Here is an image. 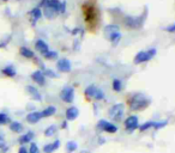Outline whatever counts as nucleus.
I'll return each mask as SVG.
<instances>
[{
  "label": "nucleus",
  "mask_w": 175,
  "mask_h": 153,
  "mask_svg": "<svg viewBox=\"0 0 175 153\" xmlns=\"http://www.w3.org/2000/svg\"><path fill=\"white\" fill-rule=\"evenodd\" d=\"M82 10H83V16H84V21H85V24L89 29H95L99 24V10L97 7L90 2V1H87L83 4L82 6Z\"/></svg>",
  "instance_id": "obj_1"
},
{
  "label": "nucleus",
  "mask_w": 175,
  "mask_h": 153,
  "mask_svg": "<svg viewBox=\"0 0 175 153\" xmlns=\"http://www.w3.org/2000/svg\"><path fill=\"white\" fill-rule=\"evenodd\" d=\"M150 104V99L143 93H132L127 97V105L132 111H142Z\"/></svg>",
  "instance_id": "obj_2"
},
{
  "label": "nucleus",
  "mask_w": 175,
  "mask_h": 153,
  "mask_svg": "<svg viewBox=\"0 0 175 153\" xmlns=\"http://www.w3.org/2000/svg\"><path fill=\"white\" fill-rule=\"evenodd\" d=\"M124 111H125V105L122 103H116L110 107L108 114H109V117L114 122H120L124 117Z\"/></svg>",
  "instance_id": "obj_3"
},
{
  "label": "nucleus",
  "mask_w": 175,
  "mask_h": 153,
  "mask_svg": "<svg viewBox=\"0 0 175 153\" xmlns=\"http://www.w3.org/2000/svg\"><path fill=\"white\" fill-rule=\"evenodd\" d=\"M84 96L88 99H96V100H101L104 98V92L102 88H97L96 85H90L85 88L84 91Z\"/></svg>",
  "instance_id": "obj_4"
},
{
  "label": "nucleus",
  "mask_w": 175,
  "mask_h": 153,
  "mask_svg": "<svg viewBox=\"0 0 175 153\" xmlns=\"http://www.w3.org/2000/svg\"><path fill=\"white\" fill-rule=\"evenodd\" d=\"M156 53H157L156 48H150L148 52H139L134 56V64L136 65H140V64H144L146 61H150L156 55Z\"/></svg>",
  "instance_id": "obj_5"
},
{
  "label": "nucleus",
  "mask_w": 175,
  "mask_h": 153,
  "mask_svg": "<svg viewBox=\"0 0 175 153\" xmlns=\"http://www.w3.org/2000/svg\"><path fill=\"white\" fill-rule=\"evenodd\" d=\"M144 18H145V14H143L142 17H126L124 19V24L125 26L130 29H138L143 25Z\"/></svg>",
  "instance_id": "obj_6"
},
{
  "label": "nucleus",
  "mask_w": 175,
  "mask_h": 153,
  "mask_svg": "<svg viewBox=\"0 0 175 153\" xmlns=\"http://www.w3.org/2000/svg\"><path fill=\"white\" fill-rule=\"evenodd\" d=\"M97 128L100 131L108 133V134H115L118 131V127L116 124H114L113 122H109L107 120H100L97 122Z\"/></svg>",
  "instance_id": "obj_7"
},
{
  "label": "nucleus",
  "mask_w": 175,
  "mask_h": 153,
  "mask_svg": "<svg viewBox=\"0 0 175 153\" xmlns=\"http://www.w3.org/2000/svg\"><path fill=\"white\" fill-rule=\"evenodd\" d=\"M60 98L63 102L71 104L75 100V88L72 86H65L60 91Z\"/></svg>",
  "instance_id": "obj_8"
},
{
  "label": "nucleus",
  "mask_w": 175,
  "mask_h": 153,
  "mask_svg": "<svg viewBox=\"0 0 175 153\" xmlns=\"http://www.w3.org/2000/svg\"><path fill=\"white\" fill-rule=\"evenodd\" d=\"M124 126H125V129L128 131H136L138 127H139V119H138V116H136V115H131V116H128L125 122H124Z\"/></svg>",
  "instance_id": "obj_9"
},
{
  "label": "nucleus",
  "mask_w": 175,
  "mask_h": 153,
  "mask_svg": "<svg viewBox=\"0 0 175 153\" xmlns=\"http://www.w3.org/2000/svg\"><path fill=\"white\" fill-rule=\"evenodd\" d=\"M56 68H58V71H60V72H63V73H68V72H71V69H72L71 61H70L68 59L63 57V59L58 60V62H56Z\"/></svg>",
  "instance_id": "obj_10"
},
{
  "label": "nucleus",
  "mask_w": 175,
  "mask_h": 153,
  "mask_svg": "<svg viewBox=\"0 0 175 153\" xmlns=\"http://www.w3.org/2000/svg\"><path fill=\"white\" fill-rule=\"evenodd\" d=\"M31 79H33L37 85H40V86L46 85V76H44L42 71H35V72H33V74H31Z\"/></svg>",
  "instance_id": "obj_11"
},
{
  "label": "nucleus",
  "mask_w": 175,
  "mask_h": 153,
  "mask_svg": "<svg viewBox=\"0 0 175 153\" xmlns=\"http://www.w3.org/2000/svg\"><path fill=\"white\" fill-rule=\"evenodd\" d=\"M79 116V110L78 108L76 107H70V108H67L66 109V112H65V117H66V121H75Z\"/></svg>",
  "instance_id": "obj_12"
},
{
  "label": "nucleus",
  "mask_w": 175,
  "mask_h": 153,
  "mask_svg": "<svg viewBox=\"0 0 175 153\" xmlns=\"http://www.w3.org/2000/svg\"><path fill=\"white\" fill-rule=\"evenodd\" d=\"M26 91H28V93L31 96V98L33 99L37 100V102H41V100H42V96H41L40 91L35 88V86H33V85H28V86H26Z\"/></svg>",
  "instance_id": "obj_13"
},
{
  "label": "nucleus",
  "mask_w": 175,
  "mask_h": 153,
  "mask_svg": "<svg viewBox=\"0 0 175 153\" xmlns=\"http://www.w3.org/2000/svg\"><path fill=\"white\" fill-rule=\"evenodd\" d=\"M35 48H36L37 52H40L42 55L46 54L47 52H49V47H48V44L46 43L43 40H37L35 42Z\"/></svg>",
  "instance_id": "obj_14"
},
{
  "label": "nucleus",
  "mask_w": 175,
  "mask_h": 153,
  "mask_svg": "<svg viewBox=\"0 0 175 153\" xmlns=\"http://www.w3.org/2000/svg\"><path fill=\"white\" fill-rule=\"evenodd\" d=\"M41 119H42V115L40 111H31L26 115V121L29 123H37Z\"/></svg>",
  "instance_id": "obj_15"
},
{
  "label": "nucleus",
  "mask_w": 175,
  "mask_h": 153,
  "mask_svg": "<svg viewBox=\"0 0 175 153\" xmlns=\"http://www.w3.org/2000/svg\"><path fill=\"white\" fill-rule=\"evenodd\" d=\"M60 146V140H55V141L51 142V143H47L43 146V152L44 153H53L54 151H56Z\"/></svg>",
  "instance_id": "obj_16"
},
{
  "label": "nucleus",
  "mask_w": 175,
  "mask_h": 153,
  "mask_svg": "<svg viewBox=\"0 0 175 153\" xmlns=\"http://www.w3.org/2000/svg\"><path fill=\"white\" fill-rule=\"evenodd\" d=\"M34 136H35V134H34V131H28L26 134H23L22 136H19V139H18V142L21 143V145H25V143H29V142L33 141Z\"/></svg>",
  "instance_id": "obj_17"
},
{
  "label": "nucleus",
  "mask_w": 175,
  "mask_h": 153,
  "mask_svg": "<svg viewBox=\"0 0 175 153\" xmlns=\"http://www.w3.org/2000/svg\"><path fill=\"white\" fill-rule=\"evenodd\" d=\"M1 73L5 76L13 78V76H16V74H17V71H16V68L12 65H9V66H5V67L1 69Z\"/></svg>",
  "instance_id": "obj_18"
},
{
  "label": "nucleus",
  "mask_w": 175,
  "mask_h": 153,
  "mask_svg": "<svg viewBox=\"0 0 175 153\" xmlns=\"http://www.w3.org/2000/svg\"><path fill=\"white\" fill-rule=\"evenodd\" d=\"M30 16H31V19H33V24L37 22L41 17H42V11L40 7H35L30 11Z\"/></svg>",
  "instance_id": "obj_19"
},
{
  "label": "nucleus",
  "mask_w": 175,
  "mask_h": 153,
  "mask_svg": "<svg viewBox=\"0 0 175 153\" xmlns=\"http://www.w3.org/2000/svg\"><path fill=\"white\" fill-rule=\"evenodd\" d=\"M19 53H21V55H22L23 57H25V59H34V57H35V54H34L33 50L29 49V48H26V47H21Z\"/></svg>",
  "instance_id": "obj_20"
},
{
  "label": "nucleus",
  "mask_w": 175,
  "mask_h": 153,
  "mask_svg": "<svg viewBox=\"0 0 175 153\" xmlns=\"http://www.w3.org/2000/svg\"><path fill=\"white\" fill-rule=\"evenodd\" d=\"M55 112H56V108L53 107V105H51V107H47L44 110H42L41 115H42V119H43V117H51V116H53V115H55Z\"/></svg>",
  "instance_id": "obj_21"
},
{
  "label": "nucleus",
  "mask_w": 175,
  "mask_h": 153,
  "mask_svg": "<svg viewBox=\"0 0 175 153\" xmlns=\"http://www.w3.org/2000/svg\"><path fill=\"white\" fill-rule=\"evenodd\" d=\"M43 14L46 18H48V19H53L55 16L58 14V12L53 10L52 7H48V6H46L43 7Z\"/></svg>",
  "instance_id": "obj_22"
},
{
  "label": "nucleus",
  "mask_w": 175,
  "mask_h": 153,
  "mask_svg": "<svg viewBox=\"0 0 175 153\" xmlns=\"http://www.w3.org/2000/svg\"><path fill=\"white\" fill-rule=\"evenodd\" d=\"M10 129L13 133H22L23 131V124L21 122H17V121H13L10 123Z\"/></svg>",
  "instance_id": "obj_23"
},
{
  "label": "nucleus",
  "mask_w": 175,
  "mask_h": 153,
  "mask_svg": "<svg viewBox=\"0 0 175 153\" xmlns=\"http://www.w3.org/2000/svg\"><path fill=\"white\" fill-rule=\"evenodd\" d=\"M112 88L113 90L115 91V92H120L121 90H122V81H121L119 78H115L114 80H113V83H112Z\"/></svg>",
  "instance_id": "obj_24"
},
{
  "label": "nucleus",
  "mask_w": 175,
  "mask_h": 153,
  "mask_svg": "<svg viewBox=\"0 0 175 153\" xmlns=\"http://www.w3.org/2000/svg\"><path fill=\"white\" fill-rule=\"evenodd\" d=\"M77 148H78V143L76 141H67V143H66V152L67 153L76 152Z\"/></svg>",
  "instance_id": "obj_25"
},
{
  "label": "nucleus",
  "mask_w": 175,
  "mask_h": 153,
  "mask_svg": "<svg viewBox=\"0 0 175 153\" xmlns=\"http://www.w3.org/2000/svg\"><path fill=\"white\" fill-rule=\"evenodd\" d=\"M119 26L118 25H115V24H110V25H107L106 26V29H104V33L106 35H112V33H119Z\"/></svg>",
  "instance_id": "obj_26"
},
{
  "label": "nucleus",
  "mask_w": 175,
  "mask_h": 153,
  "mask_svg": "<svg viewBox=\"0 0 175 153\" xmlns=\"http://www.w3.org/2000/svg\"><path fill=\"white\" fill-rule=\"evenodd\" d=\"M56 131H58L56 126H55V124H52V126H49V127H47V128L44 129V136H47V138L53 136L55 133H56Z\"/></svg>",
  "instance_id": "obj_27"
},
{
  "label": "nucleus",
  "mask_w": 175,
  "mask_h": 153,
  "mask_svg": "<svg viewBox=\"0 0 175 153\" xmlns=\"http://www.w3.org/2000/svg\"><path fill=\"white\" fill-rule=\"evenodd\" d=\"M153 124H155L153 121H149V122H145V123H143V124H139L138 129L140 131H148V129H150V128H153Z\"/></svg>",
  "instance_id": "obj_28"
},
{
  "label": "nucleus",
  "mask_w": 175,
  "mask_h": 153,
  "mask_svg": "<svg viewBox=\"0 0 175 153\" xmlns=\"http://www.w3.org/2000/svg\"><path fill=\"white\" fill-rule=\"evenodd\" d=\"M121 40V33H114L109 35V41L112 42L113 44H116L119 43Z\"/></svg>",
  "instance_id": "obj_29"
},
{
  "label": "nucleus",
  "mask_w": 175,
  "mask_h": 153,
  "mask_svg": "<svg viewBox=\"0 0 175 153\" xmlns=\"http://www.w3.org/2000/svg\"><path fill=\"white\" fill-rule=\"evenodd\" d=\"M43 57L46 60H55L58 57V53L55 50H49L46 54H43Z\"/></svg>",
  "instance_id": "obj_30"
},
{
  "label": "nucleus",
  "mask_w": 175,
  "mask_h": 153,
  "mask_svg": "<svg viewBox=\"0 0 175 153\" xmlns=\"http://www.w3.org/2000/svg\"><path fill=\"white\" fill-rule=\"evenodd\" d=\"M9 122H10V117L5 112H0V126L1 124H6Z\"/></svg>",
  "instance_id": "obj_31"
},
{
  "label": "nucleus",
  "mask_w": 175,
  "mask_h": 153,
  "mask_svg": "<svg viewBox=\"0 0 175 153\" xmlns=\"http://www.w3.org/2000/svg\"><path fill=\"white\" fill-rule=\"evenodd\" d=\"M167 124H168V121H158V122H155L153 128L155 129H161V128H164Z\"/></svg>",
  "instance_id": "obj_32"
},
{
  "label": "nucleus",
  "mask_w": 175,
  "mask_h": 153,
  "mask_svg": "<svg viewBox=\"0 0 175 153\" xmlns=\"http://www.w3.org/2000/svg\"><path fill=\"white\" fill-rule=\"evenodd\" d=\"M29 153H40V148H39V146H37L35 142H31V143H30Z\"/></svg>",
  "instance_id": "obj_33"
},
{
  "label": "nucleus",
  "mask_w": 175,
  "mask_h": 153,
  "mask_svg": "<svg viewBox=\"0 0 175 153\" xmlns=\"http://www.w3.org/2000/svg\"><path fill=\"white\" fill-rule=\"evenodd\" d=\"M43 74L44 76H49V78H56V73H55L54 71H52V69H44V72H43Z\"/></svg>",
  "instance_id": "obj_34"
},
{
  "label": "nucleus",
  "mask_w": 175,
  "mask_h": 153,
  "mask_svg": "<svg viewBox=\"0 0 175 153\" xmlns=\"http://www.w3.org/2000/svg\"><path fill=\"white\" fill-rule=\"evenodd\" d=\"M66 11V2L65 1H60V5H59V13H65Z\"/></svg>",
  "instance_id": "obj_35"
},
{
  "label": "nucleus",
  "mask_w": 175,
  "mask_h": 153,
  "mask_svg": "<svg viewBox=\"0 0 175 153\" xmlns=\"http://www.w3.org/2000/svg\"><path fill=\"white\" fill-rule=\"evenodd\" d=\"M164 30H165L167 33H175V23L172 24V25H169V26H167Z\"/></svg>",
  "instance_id": "obj_36"
},
{
  "label": "nucleus",
  "mask_w": 175,
  "mask_h": 153,
  "mask_svg": "<svg viewBox=\"0 0 175 153\" xmlns=\"http://www.w3.org/2000/svg\"><path fill=\"white\" fill-rule=\"evenodd\" d=\"M18 153H29V151H28V150H26V148H25L24 146H22V147L19 148V151H18Z\"/></svg>",
  "instance_id": "obj_37"
},
{
  "label": "nucleus",
  "mask_w": 175,
  "mask_h": 153,
  "mask_svg": "<svg viewBox=\"0 0 175 153\" xmlns=\"http://www.w3.org/2000/svg\"><path fill=\"white\" fill-rule=\"evenodd\" d=\"M4 146H5V140H4V139L0 136V148H2Z\"/></svg>",
  "instance_id": "obj_38"
},
{
  "label": "nucleus",
  "mask_w": 175,
  "mask_h": 153,
  "mask_svg": "<svg viewBox=\"0 0 175 153\" xmlns=\"http://www.w3.org/2000/svg\"><path fill=\"white\" fill-rule=\"evenodd\" d=\"M61 127H63L64 129H65V128H67V121H64V122H63V126H61Z\"/></svg>",
  "instance_id": "obj_39"
},
{
  "label": "nucleus",
  "mask_w": 175,
  "mask_h": 153,
  "mask_svg": "<svg viewBox=\"0 0 175 153\" xmlns=\"http://www.w3.org/2000/svg\"><path fill=\"white\" fill-rule=\"evenodd\" d=\"M2 1H9V0H2Z\"/></svg>",
  "instance_id": "obj_40"
},
{
  "label": "nucleus",
  "mask_w": 175,
  "mask_h": 153,
  "mask_svg": "<svg viewBox=\"0 0 175 153\" xmlns=\"http://www.w3.org/2000/svg\"><path fill=\"white\" fill-rule=\"evenodd\" d=\"M83 153H87V152H83Z\"/></svg>",
  "instance_id": "obj_41"
}]
</instances>
